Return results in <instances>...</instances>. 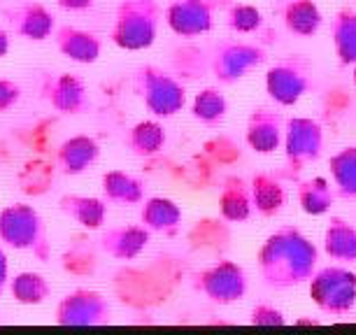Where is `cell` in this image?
<instances>
[{"mask_svg": "<svg viewBox=\"0 0 356 335\" xmlns=\"http://www.w3.org/2000/svg\"><path fill=\"white\" fill-rule=\"evenodd\" d=\"M259 275L273 291H286L305 284L317 272L319 250L296 226H280L259 250Z\"/></svg>", "mask_w": 356, "mask_h": 335, "instance_id": "1", "label": "cell"}, {"mask_svg": "<svg viewBox=\"0 0 356 335\" xmlns=\"http://www.w3.org/2000/svg\"><path fill=\"white\" fill-rule=\"evenodd\" d=\"M161 8L156 0H122L114 12L110 40L124 51H143L156 42Z\"/></svg>", "mask_w": 356, "mask_h": 335, "instance_id": "2", "label": "cell"}, {"mask_svg": "<svg viewBox=\"0 0 356 335\" xmlns=\"http://www.w3.org/2000/svg\"><path fill=\"white\" fill-rule=\"evenodd\" d=\"M0 243L19 252L33 254L40 263L51 259V243L44 219L33 205L15 203L0 210Z\"/></svg>", "mask_w": 356, "mask_h": 335, "instance_id": "3", "label": "cell"}, {"mask_svg": "<svg viewBox=\"0 0 356 335\" xmlns=\"http://www.w3.org/2000/svg\"><path fill=\"white\" fill-rule=\"evenodd\" d=\"M133 89L143 105L159 119H170L184 110L186 89L179 79H175L170 72H165L159 65H140L133 75Z\"/></svg>", "mask_w": 356, "mask_h": 335, "instance_id": "4", "label": "cell"}, {"mask_svg": "<svg viewBox=\"0 0 356 335\" xmlns=\"http://www.w3.org/2000/svg\"><path fill=\"white\" fill-rule=\"evenodd\" d=\"M310 298L328 317H345L356 307V275L345 265H326L312 275Z\"/></svg>", "mask_w": 356, "mask_h": 335, "instance_id": "5", "label": "cell"}, {"mask_svg": "<svg viewBox=\"0 0 356 335\" xmlns=\"http://www.w3.org/2000/svg\"><path fill=\"white\" fill-rule=\"evenodd\" d=\"M284 165L289 175H298L307 165L317 163L324 152V129L317 119L291 117L284 126Z\"/></svg>", "mask_w": 356, "mask_h": 335, "instance_id": "6", "label": "cell"}, {"mask_svg": "<svg viewBox=\"0 0 356 335\" xmlns=\"http://www.w3.org/2000/svg\"><path fill=\"white\" fill-rule=\"evenodd\" d=\"M193 289L217 305H231L247 296L250 279L243 265L224 259L193 275Z\"/></svg>", "mask_w": 356, "mask_h": 335, "instance_id": "7", "label": "cell"}, {"mask_svg": "<svg viewBox=\"0 0 356 335\" xmlns=\"http://www.w3.org/2000/svg\"><path fill=\"white\" fill-rule=\"evenodd\" d=\"M312 86V65L303 56H286L266 72V91L282 107H293Z\"/></svg>", "mask_w": 356, "mask_h": 335, "instance_id": "8", "label": "cell"}, {"mask_svg": "<svg viewBox=\"0 0 356 335\" xmlns=\"http://www.w3.org/2000/svg\"><path fill=\"white\" fill-rule=\"evenodd\" d=\"M266 56L268 54L264 47L243 42V40H228L212 51L210 70L219 84L231 86L245 79L252 70H257L266 61Z\"/></svg>", "mask_w": 356, "mask_h": 335, "instance_id": "9", "label": "cell"}, {"mask_svg": "<svg viewBox=\"0 0 356 335\" xmlns=\"http://www.w3.org/2000/svg\"><path fill=\"white\" fill-rule=\"evenodd\" d=\"M112 319V307L100 291L72 289L58 300L54 321L58 326H105Z\"/></svg>", "mask_w": 356, "mask_h": 335, "instance_id": "10", "label": "cell"}, {"mask_svg": "<svg viewBox=\"0 0 356 335\" xmlns=\"http://www.w3.org/2000/svg\"><path fill=\"white\" fill-rule=\"evenodd\" d=\"M42 98L51 110L65 117H77L91 110V98L86 84L72 72L47 75L42 82Z\"/></svg>", "mask_w": 356, "mask_h": 335, "instance_id": "11", "label": "cell"}, {"mask_svg": "<svg viewBox=\"0 0 356 335\" xmlns=\"http://www.w3.org/2000/svg\"><path fill=\"white\" fill-rule=\"evenodd\" d=\"M219 0H172L165 10V24L179 38H198L212 31Z\"/></svg>", "mask_w": 356, "mask_h": 335, "instance_id": "12", "label": "cell"}, {"mask_svg": "<svg viewBox=\"0 0 356 335\" xmlns=\"http://www.w3.org/2000/svg\"><path fill=\"white\" fill-rule=\"evenodd\" d=\"M284 119L273 107H254L247 117L245 142L257 154H273L284 142Z\"/></svg>", "mask_w": 356, "mask_h": 335, "instance_id": "13", "label": "cell"}, {"mask_svg": "<svg viewBox=\"0 0 356 335\" xmlns=\"http://www.w3.org/2000/svg\"><path fill=\"white\" fill-rule=\"evenodd\" d=\"M152 243V231L145 229L143 224H129L107 229L98 238V250L114 261H131L138 259Z\"/></svg>", "mask_w": 356, "mask_h": 335, "instance_id": "14", "label": "cell"}, {"mask_svg": "<svg viewBox=\"0 0 356 335\" xmlns=\"http://www.w3.org/2000/svg\"><path fill=\"white\" fill-rule=\"evenodd\" d=\"M54 44L61 56H65L72 63L91 65L100 58L103 42L96 33L77 28V26H61L54 31Z\"/></svg>", "mask_w": 356, "mask_h": 335, "instance_id": "15", "label": "cell"}, {"mask_svg": "<svg viewBox=\"0 0 356 335\" xmlns=\"http://www.w3.org/2000/svg\"><path fill=\"white\" fill-rule=\"evenodd\" d=\"M8 22L12 31H15V35L31 40V42H42L56 31V19L40 3H24L19 8L10 10Z\"/></svg>", "mask_w": 356, "mask_h": 335, "instance_id": "16", "label": "cell"}, {"mask_svg": "<svg viewBox=\"0 0 356 335\" xmlns=\"http://www.w3.org/2000/svg\"><path fill=\"white\" fill-rule=\"evenodd\" d=\"M100 156V145L91 136H72L56 149V168L68 177L86 172Z\"/></svg>", "mask_w": 356, "mask_h": 335, "instance_id": "17", "label": "cell"}, {"mask_svg": "<svg viewBox=\"0 0 356 335\" xmlns=\"http://www.w3.org/2000/svg\"><path fill=\"white\" fill-rule=\"evenodd\" d=\"M184 212L175 200L163 196H152L143 200L140 207V224L152 233H161V236L175 238L182 226Z\"/></svg>", "mask_w": 356, "mask_h": 335, "instance_id": "18", "label": "cell"}, {"mask_svg": "<svg viewBox=\"0 0 356 335\" xmlns=\"http://www.w3.org/2000/svg\"><path fill=\"white\" fill-rule=\"evenodd\" d=\"M107 205L110 203L103 196L96 198V196H79V193H65L58 200V210L86 231L103 229L107 219Z\"/></svg>", "mask_w": 356, "mask_h": 335, "instance_id": "19", "label": "cell"}, {"mask_svg": "<svg viewBox=\"0 0 356 335\" xmlns=\"http://www.w3.org/2000/svg\"><path fill=\"white\" fill-rule=\"evenodd\" d=\"M100 191L107 203L119 207L143 205L145 200V182L124 170H107L100 179Z\"/></svg>", "mask_w": 356, "mask_h": 335, "instance_id": "20", "label": "cell"}, {"mask_svg": "<svg viewBox=\"0 0 356 335\" xmlns=\"http://www.w3.org/2000/svg\"><path fill=\"white\" fill-rule=\"evenodd\" d=\"M252 200H254V212L264 219H273L284 210L286 205V191L282 186L280 177L273 172H257L250 179Z\"/></svg>", "mask_w": 356, "mask_h": 335, "instance_id": "21", "label": "cell"}, {"mask_svg": "<svg viewBox=\"0 0 356 335\" xmlns=\"http://www.w3.org/2000/svg\"><path fill=\"white\" fill-rule=\"evenodd\" d=\"M219 214L226 221L240 224L254 214V200L250 182L243 177H226L219 191Z\"/></svg>", "mask_w": 356, "mask_h": 335, "instance_id": "22", "label": "cell"}, {"mask_svg": "<svg viewBox=\"0 0 356 335\" xmlns=\"http://www.w3.org/2000/svg\"><path fill=\"white\" fill-rule=\"evenodd\" d=\"M282 22L291 35L312 38L324 24V15L314 0H286L282 8Z\"/></svg>", "mask_w": 356, "mask_h": 335, "instance_id": "23", "label": "cell"}, {"mask_svg": "<svg viewBox=\"0 0 356 335\" xmlns=\"http://www.w3.org/2000/svg\"><path fill=\"white\" fill-rule=\"evenodd\" d=\"M324 252L338 263H356V226L342 217H331L324 231Z\"/></svg>", "mask_w": 356, "mask_h": 335, "instance_id": "24", "label": "cell"}, {"mask_svg": "<svg viewBox=\"0 0 356 335\" xmlns=\"http://www.w3.org/2000/svg\"><path fill=\"white\" fill-rule=\"evenodd\" d=\"M296 198H298L300 210L305 214L324 217L326 212H331L335 198H338V191H335V186H331L326 177H310L298 184Z\"/></svg>", "mask_w": 356, "mask_h": 335, "instance_id": "25", "label": "cell"}, {"mask_svg": "<svg viewBox=\"0 0 356 335\" xmlns=\"http://www.w3.org/2000/svg\"><path fill=\"white\" fill-rule=\"evenodd\" d=\"M168 136L163 124L154 122V119H145V122H138L126 136V147L133 156L140 158H152L165 149Z\"/></svg>", "mask_w": 356, "mask_h": 335, "instance_id": "26", "label": "cell"}, {"mask_svg": "<svg viewBox=\"0 0 356 335\" xmlns=\"http://www.w3.org/2000/svg\"><path fill=\"white\" fill-rule=\"evenodd\" d=\"M333 186L338 191V198L354 200L356 203V145L342 147L328 161Z\"/></svg>", "mask_w": 356, "mask_h": 335, "instance_id": "27", "label": "cell"}, {"mask_svg": "<svg viewBox=\"0 0 356 335\" xmlns=\"http://www.w3.org/2000/svg\"><path fill=\"white\" fill-rule=\"evenodd\" d=\"M335 56L342 65H356V10L335 12L331 24Z\"/></svg>", "mask_w": 356, "mask_h": 335, "instance_id": "28", "label": "cell"}, {"mask_svg": "<svg viewBox=\"0 0 356 335\" xmlns=\"http://www.w3.org/2000/svg\"><path fill=\"white\" fill-rule=\"evenodd\" d=\"M10 293L19 305H42L51 296V284L40 272H19L10 279Z\"/></svg>", "mask_w": 356, "mask_h": 335, "instance_id": "29", "label": "cell"}, {"mask_svg": "<svg viewBox=\"0 0 356 335\" xmlns=\"http://www.w3.org/2000/svg\"><path fill=\"white\" fill-rule=\"evenodd\" d=\"M191 115L203 126H219L228 115V100L217 86L198 91L191 103Z\"/></svg>", "mask_w": 356, "mask_h": 335, "instance_id": "30", "label": "cell"}, {"mask_svg": "<svg viewBox=\"0 0 356 335\" xmlns=\"http://www.w3.org/2000/svg\"><path fill=\"white\" fill-rule=\"evenodd\" d=\"M264 12L257 5H247V3H233L226 12V26L233 33H257L264 28Z\"/></svg>", "mask_w": 356, "mask_h": 335, "instance_id": "31", "label": "cell"}, {"mask_svg": "<svg viewBox=\"0 0 356 335\" xmlns=\"http://www.w3.org/2000/svg\"><path fill=\"white\" fill-rule=\"evenodd\" d=\"M250 324L254 326H284L286 317L280 307H275L273 303H259L254 305V310L250 314Z\"/></svg>", "mask_w": 356, "mask_h": 335, "instance_id": "32", "label": "cell"}, {"mask_svg": "<svg viewBox=\"0 0 356 335\" xmlns=\"http://www.w3.org/2000/svg\"><path fill=\"white\" fill-rule=\"evenodd\" d=\"M22 100V86L12 79H0V112H10Z\"/></svg>", "mask_w": 356, "mask_h": 335, "instance_id": "33", "label": "cell"}, {"mask_svg": "<svg viewBox=\"0 0 356 335\" xmlns=\"http://www.w3.org/2000/svg\"><path fill=\"white\" fill-rule=\"evenodd\" d=\"M58 8L61 10H68V12H86L93 8L96 0H56Z\"/></svg>", "mask_w": 356, "mask_h": 335, "instance_id": "34", "label": "cell"}, {"mask_svg": "<svg viewBox=\"0 0 356 335\" xmlns=\"http://www.w3.org/2000/svg\"><path fill=\"white\" fill-rule=\"evenodd\" d=\"M10 284V275H8V256H5L3 247H0V298L5 293V286Z\"/></svg>", "mask_w": 356, "mask_h": 335, "instance_id": "35", "label": "cell"}, {"mask_svg": "<svg viewBox=\"0 0 356 335\" xmlns=\"http://www.w3.org/2000/svg\"><path fill=\"white\" fill-rule=\"evenodd\" d=\"M10 51V33L0 28V58H5Z\"/></svg>", "mask_w": 356, "mask_h": 335, "instance_id": "36", "label": "cell"}]
</instances>
